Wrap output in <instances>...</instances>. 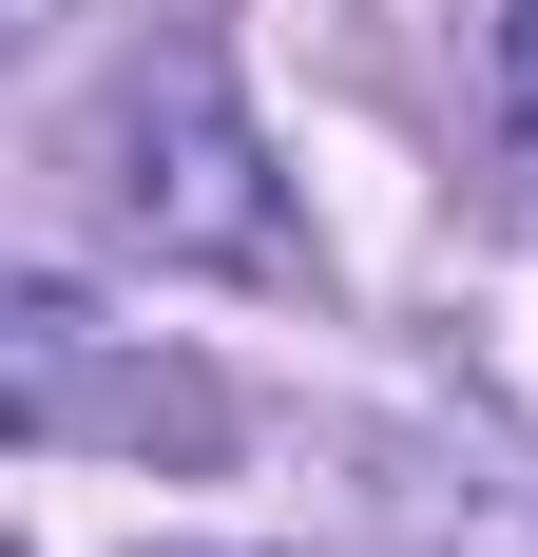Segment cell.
<instances>
[{"label":"cell","instance_id":"obj_1","mask_svg":"<svg viewBox=\"0 0 538 557\" xmlns=\"http://www.w3.org/2000/svg\"><path fill=\"white\" fill-rule=\"evenodd\" d=\"M77 193L135 270H231V288H308V212H289V173H269L250 97H231L212 39H135L115 58L97 135H77Z\"/></svg>","mask_w":538,"mask_h":557},{"label":"cell","instance_id":"obj_2","mask_svg":"<svg viewBox=\"0 0 538 557\" xmlns=\"http://www.w3.org/2000/svg\"><path fill=\"white\" fill-rule=\"evenodd\" d=\"M0 385H20V443H39V461H77V443H135V461L173 443V461H212V443H231V404L193 385L173 346L115 366V327H97L58 270H20V308H0Z\"/></svg>","mask_w":538,"mask_h":557},{"label":"cell","instance_id":"obj_3","mask_svg":"<svg viewBox=\"0 0 538 557\" xmlns=\"http://www.w3.org/2000/svg\"><path fill=\"white\" fill-rule=\"evenodd\" d=\"M500 115H519V154H538V0H500Z\"/></svg>","mask_w":538,"mask_h":557}]
</instances>
